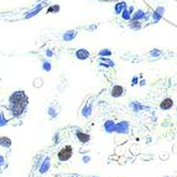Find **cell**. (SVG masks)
<instances>
[{"label":"cell","mask_w":177,"mask_h":177,"mask_svg":"<svg viewBox=\"0 0 177 177\" xmlns=\"http://www.w3.org/2000/svg\"><path fill=\"white\" fill-rule=\"evenodd\" d=\"M47 113H49V115H50L51 119H55V118L57 117V110H56V109H55L52 105H51V107H49V112H47Z\"/></svg>","instance_id":"cell-22"},{"label":"cell","mask_w":177,"mask_h":177,"mask_svg":"<svg viewBox=\"0 0 177 177\" xmlns=\"http://www.w3.org/2000/svg\"><path fill=\"white\" fill-rule=\"evenodd\" d=\"M125 8H127V4H125L124 1H122V3H118V4L115 5L114 11H115V14H122V13L124 11Z\"/></svg>","instance_id":"cell-18"},{"label":"cell","mask_w":177,"mask_h":177,"mask_svg":"<svg viewBox=\"0 0 177 177\" xmlns=\"http://www.w3.org/2000/svg\"><path fill=\"white\" fill-rule=\"evenodd\" d=\"M8 124V122H6V119L4 118V115H3V113L0 112V128L1 127H5Z\"/></svg>","instance_id":"cell-25"},{"label":"cell","mask_w":177,"mask_h":177,"mask_svg":"<svg viewBox=\"0 0 177 177\" xmlns=\"http://www.w3.org/2000/svg\"><path fill=\"white\" fill-rule=\"evenodd\" d=\"M52 141H53V144H55V145L60 143V133H56V134L53 135V139H52Z\"/></svg>","instance_id":"cell-26"},{"label":"cell","mask_w":177,"mask_h":177,"mask_svg":"<svg viewBox=\"0 0 177 177\" xmlns=\"http://www.w3.org/2000/svg\"><path fill=\"white\" fill-rule=\"evenodd\" d=\"M138 77H134L133 79H131V86H135V84H138Z\"/></svg>","instance_id":"cell-29"},{"label":"cell","mask_w":177,"mask_h":177,"mask_svg":"<svg viewBox=\"0 0 177 177\" xmlns=\"http://www.w3.org/2000/svg\"><path fill=\"white\" fill-rule=\"evenodd\" d=\"M92 112H93V102H89L88 104H86L82 109V117L83 118H89L92 115Z\"/></svg>","instance_id":"cell-10"},{"label":"cell","mask_w":177,"mask_h":177,"mask_svg":"<svg viewBox=\"0 0 177 177\" xmlns=\"http://www.w3.org/2000/svg\"><path fill=\"white\" fill-rule=\"evenodd\" d=\"M160 55V51L159 50H152L151 51V56H159Z\"/></svg>","instance_id":"cell-31"},{"label":"cell","mask_w":177,"mask_h":177,"mask_svg":"<svg viewBox=\"0 0 177 177\" xmlns=\"http://www.w3.org/2000/svg\"><path fill=\"white\" fill-rule=\"evenodd\" d=\"M45 55H46L47 57H53V51L51 50V49H46V50H45Z\"/></svg>","instance_id":"cell-27"},{"label":"cell","mask_w":177,"mask_h":177,"mask_svg":"<svg viewBox=\"0 0 177 177\" xmlns=\"http://www.w3.org/2000/svg\"><path fill=\"white\" fill-rule=\"evenodd\" d=\"M4 165H5V159H4V156L0 155V167L4 166Z\"/></svg>","instance_id":"cell-30"},{"label":"cell","mask_w":177,"mask_h":177,"mask_svg":"<svg viewBox=\"0 0 177 177\" xmlns=\"http://www.w3.org/2000/svg\"><path fill=\"white\" fill-rule=\"evenodd\" d=\"M77 32H78L77 30H68V31L63 32V34H62V40H63V41H66V42L73 41V40L76 39Z\"/></svg>","instance_id":"cell-7"},{"label":"cell","mask_w":177,"mask_h":177,"mask_svg":"<svg viewBox=\"0 0 177 177\" xmlns=\"http://www.w3.org/2000/svg\"><path fill=\"white\" fill-rule=\"evenodd\" d=\"M29 98L25 94L24 91H18V92H14L10 97H9V102L10 104H24V105H27L29 103Z\"/></svg>","instance_id":"cell-1"},{"label":"cell","mask_w":177,"mask_h":177,"mask_svg":"<svg viewBox=\"0 0 177 177\" xmlns=\"http://www.w3.org/2000/svg\"><path fill=\"white\" fill-rule=\"evenodd\" d=\"M133 10H134V8H133V6H130V8H129V10H127V8L124 9V11L122 13V16H123V19H124V20H130L131 14H133Z\"/></svg>","instance_id":"cell-19"},{"label":"cell","mask_w":177,"mask_h":177,"mask_svg":"<svg viewBox=\"0 0 177 177\" xmlns=\"http://www.w3.org/2000/svg\"><path fill=\"white\" fill-rule=\"evenodd\" d=\"M129 108L134 112V113H139V112H141L143 109H144V105H141L139 102H131L130 104H129Z\"/></svg>","instance_id":"cell-14"},{"label":"cell","mask_w":177,"mask_h":177,"mask_svg":"<svg viewBox=\"0 0 177 177\" xmlns=\"http://www.w3.org/2000/svg\"><path fill=\"white\" fill-rule=\"evenodd\" d=\"M50 167H51V159L49 156H46V157L44 159V161H42L40 169H39V172H40L41 175H44V174H46V172L50 170Z\"/></svg>","instance_id":"cell-6"},{"label":"cell","mask_w":177,"mask_h":177,"mask_svg":"<svg viewBox=\"0 0 177 177\" xmlns=\"http://www.w3.org/2000/svg\"><path fill=\"white\" fill-rule=\"evenodd\" d=\"M110 55H112V51L109 50V49H103V50L99 51V56L101 57H108Z\"/></svg>","instance_id":"cell-23"},{"label":"cell","mask_w":177,"mask_h":177,"mask_svg":"<svg viewBox=\"0 0 177 177\" xmlns=\"http://www.w3.org/2000/svg\"><path fill=\"white\" fill-rule=\"evenodd\" d=\"M41 62H42V63H41V68H42V71H45V72H51V70H52V65H51L50 61H47V60H42Z\"/></svg>","instance_id":"cell-17"},{"label":"cell","mask_w":177,"mask_h":177,"mask_svg":"<svg viewBox=\"0 0 177 177\" xmlns=\"http://www.w3.org/2000/svg\"><path fill=\"white\" fill-rule=\"evenodd\" d=\"M115 122L114 120H107L104 122V130L105 133L108 134H112V133H115Z\"/></svg>","instance_id":"cell-12"},{"label":"cell","mask_w":177,"mask_h":177,"mask_svg":"<svg viewBox=\"0 0 177 177\" xmlns=\"http://www.w3.org/2000/svg\"><path fill=\"white\" fill-rule=\"evenodd\" d=\"M101 66H105V67H114V66H115V63H114L112 60H108V58L101 57Z\"/></svg>","instance_id":"cell-20"},{"label":"cell","mask_w":177,"mask_h":177,"mask_svg":"<svg viewBox=\"0 0 177 177\" xmlns=\"http://www.w3.org/2000/svg\"><path fill=\"white\" fill-rule=\"evenodd\" d=\"M11 140L9 139V138H6V136H1L0 138V146H3V148H5V149H9L10 146H11Z\"/></svg>","instance_id":"cell-16"},{"label":"cell","mask_w":177,"mask_h":177,"mask_svg":"<svg viewBox=\"0 0 177 177\" xmlns=\"http://www.w3.org/2000/svg\"><path fill=\"white\" fill-rule=\"evenodd\" d=\"M110 94H112L113 98H119V97H122V96L124 94V88H123L122 86H119V84H115V86L112 88Z\"/></svg>","instance_id":"cell-9"},{"label":"cell","mask_w":177,"mask_h":177,"mask_svg":"<svg viewBox=\"0 0 177 177\" xmlns=\"http://www.w3.org/2000/svg\"><path fill=\"white\" fill-rule=\"evenodd\" d=\"M82 161H83L84 164H88V162L91 161V157H89V156H83V157H82Z\"/></svg>","instance_id":"cell-28"},{"label":"cell","mask_w":177,"mask_h":177,"mask_svg":"<svg viewBox=\"0 0 177 177\" xmlns=\"http://www.w3.org/2000/svg\"><path fill=\"white\" fill-rule=\"evenodd\" d=\"M145 16H146V14H145L143 10H138V11L134 14L133 20H140V19H143V18H145Z\"/></svg>","instance_id":"cell-21"},{"label":"cell","mask_w":177,"mask_h":177,"mask_svg":"<svg viewBox=\"0 0 177 177\" xmlns=\"http://www.w3.org/2000/svg\"><path fill=\"white\" fill-rule=\"evenodd\" d=\"M71 177H79V176H76V175H73V176H71Z\"/></svg>","instance_id":"cell-32"},{"label":"cell","mask_w":177,"mask_h":177,"mask_svg":"<svg viewBox=\"0 0 177 177\" xmlns=\"http://www.w3.org/2000/svg\"><path fill=\"white\" fill-rule=\"evenodd\" d=\"M174 107V101L171 98H165L160 103V109L161 110H170Z\"/></svg>","instance_id":"cell-11"},{"label":"cell","mask_w":177,"mask_h":177,"mask_svg":"<svg viewBox=\"0 0 177 177\" xmlns=\"http://www.w3.org/2000/svg\"><path fill=\"white\" fill-rule=\"evenodd\" d=\"M58 11H60V6L58 5H52L47 10V13H58Z\"/></svg>","instance_id":"cell-24"},{"label":"cell","mask_w":177,"mask_h":177,"mask_svg":"<svg viewBox=\"0 0 177 177\" xmlns=\"http://www.w3.org/2000/svg\"><path fill=\"white\" fill-rule=\"evenodd\" d=\"M164 13H165V8H162V6H159L155 10V13H154V20H155V23H157L161 19V16H162Z\"/></svg>","instance_id":"cell-15"},{"label":"cell","mask_w":177,"mask_h":177,"mask_svg":"<svg viewBox=\"0 0 177 177\" xmlns=\"http://www.w3.org/2000/svg\"><path fill=\"white\" fill-rule=\"evenodd\" d=\"M26 105L24 104H10V112L13 113L14 117H20L24 114Z\"/></svg>","instance_id":"cell-4"},{"label":"cell","mask_w":177,"mask_h":177,"mask_svg":"<svg viewBox=\"0 0 177 177\" xmlns=\"http://www.w3.org/2000/svg\"><path fill=\"white\" fill-rule=\"evenodd\" d=\"M72 155H73V148H72V145H66V146H63L58 154H57V159H58V161H61V162H66V161H68L71 157H72Z\"/></svg>","instance_id":"cell-2"},{"label":"cell","mask_w":177,"mask_h":177,"mask_svg":"<svg viewBox=\"0 0 177 177\" xmlns=\"http://www.w3.org/2000/svg\"><path fill=\"white\" fill-rule=\"evenodd\" d=\"M76 138H77V140H78L79 143H82V144H87V143L91 141V135L87 134V133H84V131H77Z\"/></svg>","instance_id":"cell-8"},{"label":"cell","mask_w":177,"mask_h":177,"mask_svg":"<svg viewBox=\"0 0 177 177\" xmlns=\"http://www.w3.org/2000/svg\"><path fill=\"white\" fill-rule=\"evenodd\" d=\"M76 57L81 61H84L89 57V51L86 50V49H79L76 51Z\"/></svg>","instance_id":"cell-13"},{"label":"cell","mask_w":177,"mask_h":177,"mask_svg":"<svg viewBox=\"0 0 177 177\" xmlns=\"http://www.w3.org/2000/svg\"><path fill=\"white\" fill-rule=\"evenodd\" d=\"M115 133L117 134H129L130 133V124L127 120H120L115 124Z\"/></svg>","instance_id":"cell-3"},{"label":"cell","mask_w":177,"mask_h":177,"mask_svg":"<svg viewBox=\"0 0 177 177\" xmlns=\"http://www.w3.org/2000/svg\"><path fill=\"white\" fill-rule=\"evenodd\" d=\"M44 9V3H41V4H37L35 8H32L31 10H29L27 13H26L25 15V19H31V18H34L35 15H37L41 10Z\"/></svg>","instance_id":"cell-5"}]
</instances>
